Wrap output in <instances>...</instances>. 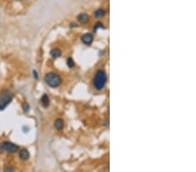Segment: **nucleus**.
<instances>
[{"label":"nucleus","instance_id":"nucleus-8","mask_svg":"<svg viewBox=\"0 0 196 172\" xmlns=\"http://www.w3.org/2000/svg\"><path fill=\"white\" fill-rule=\"evenodd\" d=\"M19 157L22 160H27L30 157V153L27 150H21L19 151Z\"/></svg>","mask_w":196,"mask_h":172},{"label":"nucleus","instance_id":"nucleus-11","mask_svg":"<svg viewBox=\"0 0 196 172\" xmlns=\"http://www.w3.org/2000/svg\"><path fill=\"white\" fill-rule=\"evenodd\" d=\"M94 15H95L96 18H102V17H104L105 15V11L103 10V9H98V10H97L95 11Z\"/></svg>","mask_w":196,"mask_h":172},{"label":"nucleus","instance_id":"nucleus-10","mask_svg":"<svg viewBox=\"0 0 196 172\" xmlns=\"http://www.w3.org/2000/svg\"><path fill=\"white\" fill-rule=\"evenodd\" d=\"M41 103H42V105H43L45 108H46V107L49 106V104H50V100H49V98H48L47 95L45 94V95L42 97V98H41Z\"/></svg>","mask_w":196,"mask_h":172},{"label":"nucleus","instance_id":"nucleus-1","mask_svg":"<svg viewBox=\"0 0 196 172\" xmlns=\"http://www.w3.org/2000/svg\"><path fill=\"white\" fill-rule=\"evenodd\" d=\"M106 74L104 70H99L96 72V75L94 77V79H93V85L95 87V89L97 90H102L105 84H106Z\"/></svg>","mask_w":196,"mask_h":172},{"label":"nucleus","instance_id":"nucleus-2","mask_svg":"<svg viewBox=\"0 0 196 172\" xmlns=\"http://www.w3.org/2000/svg\"><path fill=\"white\" fill-rule=\"evenodd\" d=\"M45 81L52 88H57L62 83L61 77L57 73H54V72L47 73L45 77Z\"/></svg>","mask_w":196,"mask_h":172},{"label":"nucleus","instance_id":"nucleus-13","mask_svg":"<svg viewBox=\"0 0 196 172\" xmlns=\"http://www.w3.org/2000/svg\"><path fill=\"white\" fill-rule=\"evenodd\" d=\"M29 105L27 104L26 103H23V109H24V110H25V112H27L28 110H29Z\"/></svg>","mask_w":196,"mask_h":172},{"label":"nucleus","instance_id":"nucleus-7","mask_svg":"<svg viewBox=\"0 0 196 172\" xmlns=\"http://www.w3.org/2000/svg\"><path fill=\"white\" fill-rule=\"evenodd\" d=\"M54 127L56 128V130L58 131H61L64 128V120L61 118H58L55 122H54Z\"/></svg>","mask_w":196,"mask_h":172},{"label":"nucleus","instance_id":"nucleus-4","mask_svg":"<svg viewBox=\"0 0 196 172\" xmlns=\"http://www.w3.org/2000/svg\"><path fill=\"white\" fill-rule=\"evenodd\" d=\"M1 149H3L4 150L7 151V152H10V153H14V152H17L18 150V146L13 143H11V142H4L2 143L1 144Z\"/></svg>","mask_w":196,"mask_h":172},{"label":"nucleus","instance_id":"nucleus-9","mask_svg":"<svg viewBox=\"0 0 196 172\" xmlns=\"http://www.w3.org/2000/svg\"><path fill=\"white\" fill-rule=\"evenodd\" d=\"M51 56L53 58H57L61 56V51L59 49H58V48H55V49L51 51Z\"/></svg>","mask_w":196,"mask_h":172},{"label":"nucleus","instance_id":"nucleus-6","mask_svg":"<svg viewBox=\"0 0 196 172\" xmlns=\"http://www.w3.org/2000/svg\"><path fill=\"white\" fill-rule=\"evenodd\" d=\"M78 21L81 24H86L89 21V16L86 13H81L78 16Z\"/></svg>","mask_w":196,"mask_h":172},{"label":"nucleus","instance_id":"nucleus-12","mask_svg":"<svg viewBox=\"0 0 196 172\" xmlns=\"http://www.w3.org/2000/svg\"><path fill=\"white\" fill-rule=\"evenodd\" d=\"M67 65L70 68H72L74 66V62H73V60L71 58H68L67 59Z\"/></svg>","mask_w":196,"mask_h":172},{"label":"nucleus","instance_id":"nucleus-15","mask_svg":"<svg viewBox=\"0 0 196 172\" xmlns=\"http://www.w3.org/2000/svg\"><path fill=\"white\" fill-rule=\"evenodd\" d=\"M33 76H35V77L38 78V74H37V72L35 70H33Z\"/></svg>","mask_w":196,"mask_h":172},{"label":"nucleus","instance_id":"nucleus-3","mask_svg":"<svg viewBox=\"0 0 196 172\" xmlns=\"http://www.w3.org/2000/svg\"><path fill=\"white\" fill-rule=\"evenodd\" d=\"M13 98V94L10 91H3L0 93V110L5 109V107L11 102Z\"/></svg>","mask_w":196,"mask_h":172},{"label":"nucleus","instance_id":"nucleus-5","mask_svg":"<svg viewBox=\"0 0 196 172\" xmlns=\"http://www.w3.org/2000/svg\"><path fill=\"white\" fill-rule=\"evenodd\" d=\"M81 40H82V42H83L85 44L89 45V44H91L93 43V35L92 34L87 33V34H85L82 37H81Z\"/></svg>","mask_w":196,"mask_h":172},{"label":"nucleus","instance_id":"nucleus-14","mask_svg":"<svg viewBox=\"0 0 196 172\" xmlns=\"http://www.w3.org/2000/svg\"><path fill=\"white\" fill-rule=\"evenodd\" d=\"M4 171H14V168H12V167H5L4 168Z\"/></svg>","mask_w":196,"mask_h":172}]
</instances>
